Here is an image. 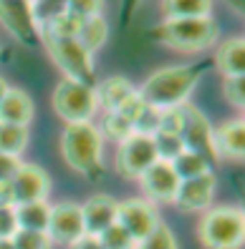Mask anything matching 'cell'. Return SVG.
<instances>
[{
    "instance_id": "obj_16",
    "label": "cell",
    "mask_w": 245,
    "mask_h": 249,
    "mask_svg": "<svg viewBox=\"0 0 245 249\" xmlns=\"http://www.w3.org/2000/svg\"><path fill=\"white\" fill-rule=\"evenodd\" d=\"M137 89H134V83L124 78V76H109L104 81H99L94 86V96H96V106L102 108L104 113H111V111H119L122 104L129 98V96H134Z\"/></svg>"
},
{
    "instance_id": "obj_2",
    "label": "cell",
    "mask_w": 245,
    "mask_h": 249,
    "mask_svg": "<svg viewBox=\"0 0 245 249\" xmlns=\"http://www.w3.org/2000/svg\"><path fill=\"white\" fill-rule=\"evenodd\" d=\"M61 156L76 174L99 179L104 171V136L94 121L68 124L61 134Z\"/></svg>"
},
{
    "instance_id": "obj_21",
    "label": "cell",
    "mask_w": 245,
    "mask_h": 249,
    "mask_svg": "<svg viewBox=\"0 0 245 249\" xmlns=\"http://www.w3.org/2000/svg\"><path fill=\"white\" fill-rule=\"evenodd\" d=\"M18 229H31V231H48V219H51V204L48 201H31V204H18L16 207Z\"/></svg>"
},
{
    "instance_id": "obj_32",
    "label": "cell",
    "mask_w": 245,
    "mask_h": 249,
    "mask_svg": "<svg viewBox=\"0 0 245 249\" xmlns=\"http://www.w3.org/2000/svg\"><path fill=\"white\" fill-rule=\"evenodd\" d=\"M18 231L16 207H0V239H13Z\"/></svg>"
},
{
    "instance_id": "obj_35",
    "label": "cell",
    "mask_w": 245,
    "mask_h": 249,
    "mask_svg": "<svg viewBox=\"0 0 245 249\" xmlns=\"http://www.w3.org/2000/svg\"><path fill=\"white\" fill-rule=\"evenodd\" d=\"M0 207H16V199H13L10 181H0Z\"/></svg>"
},
{
    "instance_id": "obj_37",
    "label": "cell",
    "mask_w": 245,
    "mask_h": 249,
    "mask_svg": "<svg viewBox=\"0 0 245 249\" xmlns=\"http://www.w3.org/2000/svg\"><path fill=\"white\" fill-rule=\"evenodd\" d=\"M0 249H16L13 247V239H0Z\"/></svg>"
},
{
    "instance_id": "obj_25",
    "label": "cell",
    "mask_w": 245,
    "mask_h": 249,
    "mask_svg": "<svg viewBox=\"0 0 245 249\" xmlns=\"http://www.w3.org/2000/svg\"><path fill=\"white\" fill-rule=\"evenodd\" d=\"M99 131H102L104 139H111V141L122 143L124 139H129V136L134 134V124L129 121V119H124L119 111H111V113L104 116V124H102V128H99Z\"/></svg>"
},
{
    "instance_id": "obj_11",
    "label": "cell",
    "mask_w": 245,
    "mask_h": 249,
    "mask_svg": "<svg viewBox=\"0 0 245 249\" xmlns=\"http://www.w3.org/2000/svg\"><path fill=\"white\" fill-rule=\"evenodd\" d=\"M117 224H122L134 242H142L144 237L160 227V212L152 201L147 199H126L119 201V212H117Z\"/></svg>"
},
{
    "instance_id": "obj_10",
    "label": "cell",
    "mask_w": 245,
    "mask_h": 249,
    "mask_svg": "<svg viewBox=\"0 0 245 249\" xmlns=\"http://www.w3.org/2000/svg\"><path fill=\"white\" fill-rule=\"evenodd\" d=\"M180 181H182V179L177 177L175 166H172L169 161H162V159L157 161V164H152V166L139 177L144 199L152 201L154 207H157V204H175Z\"/></svg>"
},
{
    "instance_id": "obj_31",
    "label": "cell",
    "mask_w": 245,
    "mask_h": 249,
    "mask_svg": "<svg viewBox=\"0 0 245 249\" xmlns=\"http://www.w3.org/2000/svg\"><path fill=\"white\" fill-rule=\"evenodd\" d=\"M223 93H225V98H227L233 106L245 108V76L225 78V83H223Z\"/></svg>"
},
{
    "instance_id": "obj_41",
    "label": "cell",
    "mask_w": 245,
    "mask_h": 249,
    "mask_svg": "<svg viewBox=\"0 0 245 249\" xmlns=\"http://www.w3.org/2000/svg\"><path fill=\"white\" fill-rule=\"evenodd\" d=\"M243 121H245V119H243Z\"/></svg>"
},
{
    "instance_id": "obj_27",
    "label": "cell",
    "mask_w": 245,
    "mask_h": 249,
    "mask_svg": "<svg viewBox=\"0 0 245 249\" xmlns=\"http://www.w3.org/2000/svg\"><path fill=\"white\" fill-rule=\"evenodd\" d=\"M134 249H180V247H177V239H175V234H172V229L167 224H160L149 237L137 242Z\"/></svg>"
},
{
    "instance_id": "obj_36",
    "label": "cell",
    "mask_w": 245,
    "mask_h": 249,
    "mask_svg": "<svg viewBox=\"0 0 245 249\" xmlns=\"http://www.w3.org/2000/svg\"><path fill=\"white\" fill-rule=\"evenodd\" d=\"M10 89V86L5 83V78H0V101H3V96H5V91Z\"/></svg>"
},
{
    "instance_id": "obj_34",
    "label": "cell",
    "mask_w": 245,
    "mask_h": 249,
    "mask_svg": "<svg viewBox=\"0 0 245 249\" xmlns=\"http://www.w3.org/2000/svg\"><path fill=\"white\" fill-rule=\"evenodd\" d=\"M68 249H104L102 239L94 237V234H83L81 239H76L74 244H68Z\"/></svg>"
},
{
    "instance_id": "obj_18",
    "label": "cell",
    "mask_w": 245,
    "mask_h": 249,
    "mask_svg": "<svg viewBox=\"0 0 245 249\" xmlns=\"http://www.w3.org/2000/svg\"><path fill=\"white\" fill-rule=\"evenodd\" d=\"M215 149L220 159L245 161V121H225L220 128H215Z\"/></svg>"
},
{
    "instance_id": "obj_13",
    "label": "cell",
    "mask_w": 245,
    "mask_h": 249,
    "mask_svg": "<svg viewBox=\"0 0 245 249\" xmlns=\"http://www.w3.org/2000/svg\"><path fill=\"white\" fill-rule=\"evenodd\" d=\"M13 199L18 204H31V201H46L51 192V179L46 169H41L38 164H20L18 171L10 179Z\"/></svg>"
},
{
    "instance_id": "obj_3",
    "label": "cell",
    "mask_w": 245,
    "mask_h": 249,
    "mask_svg": "<svg viewBox=\"0 0 245 249\" xmlns=\"http://www.w3.org/2000/svg\"><path fill=\"white\" fill-rule=\"evenodd\" d=\"M152 36L157 43H162V46H167L172 51L200 53L218 43L220 28L212 20V16H207V18H169L157 25Z\"/></svg>"
},
{
    "instance_id": "obj_19",
    "label": "cell",
    "mask_w": 245,
    "mask_h": 249,
    "mask_svg": "<svg viewBox=\"0 0 245 249\" xmlns=\"http://www.w3.org/2000/svg\"><path fill=\"white\" fill-rule=\"evenodd\" d=\"M215 68L225 78L245 76V38H230L215 51Z\"/></svg>"
},
{
    "instance_id": "obj_30",
    "label": "cell",
    "mask_w": 245,
    "mask_h": 249,
    "mask_svg": "<svg viewBox=\"0 0 245 249\" xmlns=\"http://www.w3.org/2000/svg\"><path fill=\"white\" fill-rule=\"evenodd\" d=\"M68 13L79 20L104 16V0H68Z\"/></svg>"
},
{
    "instance_id": "obj_5",
    "label": "cell",
    "mask_w": 245,
    "mask_h": 249,
    "mask_svg": "<svg viewBox=\"0 0 245 249\" xmlns=\"http://www.w3.org/2000/svg\"><path fill=\"white\" fill-rule=\"evenodd\" d=\"M51 106L66 121V126L91 121L94 113L99 111L94 86L83 83V81H74V78H61L56 83L53 96H51Z\"/></svg>"
},
{
    "instance_id": "obj_15",
    "label": "cell",
    "mask_w": 245,
    "mask_h": 249,
    "mask_svg": "<svg viewBox=\"0 0 245 249\" xmlns=\"http://www.w3.org/2000/svg\"><path fill=\"white\" fill-rule=\"evenodd\" d=\"M117 212H119V201L109 196V194H94L81 204V214H83V227L86 234H104L109 227L117 224Z\"/></svg>"
},
{
    "instance_id": "obj_12",
    "label": "cell",
    "mask_w": 245,
    "mask_h": 249,
    "mask_svg": "<svg viewBox=\"0 0 245 249\" xmlns=\"http://www.w3.org/2000/svg\"><path fill=\"white\" fill-rule=\"evenodd\" d=\"M86 234L83 227V214L81 204L74 201H61L51 207V219H48V237L53 244H74Z\"/></svg>"
},
{
    "instance_id": "obj_23",
    "label": "cell",
    "mask_w": 245,
    "mask_h": 249,
    "mask_svg": "<svg viewBox=\"0 0 245 249\" xmlns=\"http://www.w3.org/2000/svg\"><path fill=\"white\" fill-rule=\"evenodd\" d=\"M28 149V128L23 126H13V124H0V154L16 156Z\"/></svg>"
},
{
    "instance_id": "obj_33",
    "label": "cell",
    "mask_w": 245,
    "mask_h": 249,
    "mask_svg": "<svg viewBox=\"0 0 245 249\" xmlns=\"http://www.w3.org/2000/svg\"><path fill=\"white\" fill-rule=\"evenodd\" d=\"M18 166H20V159L8 156V154H0V181H10L13 174L18 171Z\"/></svg>"
},
{
    "instance_id": "obj_8",
    "label": "cell",
    "mask_w": 245,
    "mask_h": 249,
    "mask_svg": "<svg viewBox=\"0 0 245 249\" xmlns=\"http://www.w3.org/2000/svg\"><path fill=\"white\" fill-rule=\"evenodd\" d=\"M182 143L187 151H195L200 156H205L210 164L218 161V149H215V128L207 121V116L192 108V106H184V126H182Z\"/></svg>"
},
{
    "instance_id": "obj_29",
    "label": "cell",
    "mask_w": 245,
    "mask_h": 249,
    "mask_svg": "<svg viewBox=\"0 0 245 249\" xmlns=\"http://www.w3.org/2000/svg\"><path fill=\"white\" fill-rule=\"evenodd\" d=\"M99 239H102L104 249H134L137 247V242L132 239V234H129L122 224L109 227L104 234H99Z\"/></svg>"
},
{
    "instance_id": "obj_4",
    "label": "cell",
    "mask_w": 245,
    "mask_h": 249,
    "mask_svg": "<svg viewBox=\"0 0 245 249\" xmlns=\"http://www.w3.org/2000/svg\"><path fill=\"white\" fill-rule=\"evenodd\" d=\"M197 237L205 249H243L245 212L240 207H210L200 216Z\"/></svg>"
},
{
    "instance_id": "obj_39",
    "label": "cell",
    "mask_w": 245,
    "mask_h": 249,
    "mask_svg": "<svg viewBox=\"0 0 245 249\" xmlns=\"http://www.w3.org/2000/svg\"><path fill=\"white\" fill-rule=\"evenodd\" d=\"M28 3H31V5H33V3H36V0H28Z\"/></svg>"
},
{
    "instance_id": "obj_9",
    "label": "cell",
    "mask_w": 245,
    "mask_h": 249,
    "mask_svg": "<svg viewBox=\"0 0 245 249\" xmlns=\"http://www.w3.org/2000/svg\"><path fill=\"white\" fill-rule=\"evenodd\" d=\"M215 189H218V179L212 171H205L192 179H182L175 196V207L184 214H205L215 201Z\"/></svg>"
},
{
    "instance_id": "obj_17",
    "label": "cell",
    "mask_w": 245,
    "mask_h": 249,
    "mask_svg": "<svg viewBox=\"0 0 245 249\" xmlns=\"http://www.w3.org/2000/svg\"><path fill=\"white\" fill-rule=\"evenodd\" d=\"M36 116V106L33 98L28 96L23 89H8L3 101H0V124H13V126H23L28 128V124Z\"/></svg>"
},
{
    "instance_id": "obj_22",
    "label": "cell",
    "mask_w": 245,
    "mask_h": 249,
    "mask_svg": "<svg viewBox=\"0 0 245 249\" xmlns=\"http://www.w3.org/2000/svg\"><path fill=\"white\" fill-rule=\"evenodd\" d=\"M164 20L169 18H207L212 13V0H162Z\"/></svg>"
},
{
    "instance_id": "obj_28",
    "label": "cell",
    "mask_w": 245,
    "mask_h": 249,
    "mask_svg": "<svg viewBox=\"0 0 245 249\" xmlns=\"http://www.w3.org/2000/svg\"><path fill=\"white\" fill-rule=\"evenodd\" d=\"M16 249H53V242L48 231H31V229H18L13 237Z\"/></svg>"
},
{
    "instance_id": "obj_7",
    "label": "cell",
    "mask_w": 245,
    "mask_h": 249,
    "mask_svg": "<svg viewBox=\"0 0 245 249\" xmlns=\"http://www.w3.org/2000/svg\"><path fill=\"white\" fill-rule=\"evenodd\" d=\"M160 161V151H157V143H154V136H147V134H134L124 139L119 143V151H117V161H114V166H117L119 177L124 179H137L144 171H147L152 164Z\"/></svg>"
},
{
    "instance_id": "obj_6",
    "label": "cell",
    "mask_w": 245,
    "mask_h": 249,
    "mask_svg": "<svg viewBox=\"0 0 245 249\" xmlns=\"http://www.w3.org/2000/svg\"><path fill=\"white\" fill-rule=\"evenodd\" d=\"M43 46L48 51V58L59 66L63 78H74L94 86V53H89L76 38H59L41 33Z\"/></svg>"
},
{
    "instance_id": "obj_1",
    "label": "cell",
    "mask_w": 245,
    "mask_h": 249,
    "mask_svg": "<svg viewBox=\"0 0 245 249\" xmlns=\"http://www.w3.org/2000/svg\"><path fill=\"white\" fill-rule=\"evenodd\" d=\"M200 81V68L192 66H167L147 76L139 86V96L144 104L157 111H169V108H182L187 104L190 93Z\"/></svg>"
},
{
    "instance_id": "obj_24",
    "label": "cell",
    "mask_w": 245,
    "mask_h": 249,
    "mask_svg": "<svg viewBox=\"0 0 245 249\" xmlns=\"http://www.w3.org/2000/svg\"><path fill=\"white\" fill-rule=\"evenodd\" d=\"M172 166H175L180 179H192V177H200V174H205V171H212V164L205 156H200L195 151H187V149L172 161Z\"/></svg>"
},
{
    "instance_id": "obj_26",
    "label": "cell",
    "mask_w": 245,
    "mask_h": 249,
    "mask_svg": "<svg viewBox=\"0 0 245 249\" xmlns=\"http://www.w3.org/2000/svg\"><path fill=\"white\" fill-rule=\"evenodd\" d=\"M63 13H68V0H36L33 3V20L38 31L59 16H63Z\"/></svg>"
},
{
    "instance_id": "obj_14",
    "label": "cell",
    "mask_w": 245,
    "mask_h": 249,
    "mask_svg": "<svg viewBox=\"0 0 245 249\" xmlns=\"http://www.w3.org/2000/svg\"><path fill=\"white\" fill-rule=\"evenodd\" d=\"M0 25L20 43L38 40V25L33 20V5L28 0H0Z\"/></svg>"
},
{
    "instance_id": "obj_40",
    "label": "cell",
    "mask_w": 245,
    "mask_h": 249,
    "mask_svg": "<svg viewBox=\"0 0 245 249\" xmlns=\"http://www.w3.org/2000/svg\"><path fill=\"white\" fill-rule=\"evenodd\" d=\"M134 3H137V0H134Z\"/></svg>"
},
{
    "instance_id": "obj_38",
    "label": "cell",
    "mask_w": 245,
    "mask_h": 249,
    "mask_svg": "<svg viewBox=\"0 0 245 249\" xmlns=\"http://www.w3.org/2000/svg\"><path fill=\"white\" fill-rule=\"evenodd\" d=\"M240 209H243V212H245V201H243V207H240Z\"/></svg>"
},
{
    "instance_id": "obj_20",
    "label": "cell",
    "mask_w": 245,
    "mask_h": 249,
    "mask_svg": "<svg viewBox=\"0 0 245 249\" xmlns=\"http://www.w3.org/2000/svg\"><path fill=\"white\" fill-rule=\"evenodd\" d=\"M76 40H79L89 53L102 51V48L106 46V40H109V20H106L104 16H94V18L81 20V28H79Z\"/></svg>"
}]
</instances>
